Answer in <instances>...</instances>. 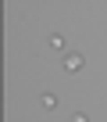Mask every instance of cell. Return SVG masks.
<instances>
[{"mask_svg": "<svg viewBox=\"0 0 107 122\" xmlns=\"http://www.w3.org/2000/svg\"><path fill=\"white\" fill-rule=\"evenodd\" d=\"M64 65H68L71 72H79V68H82V57H79V54H68V57H64Z\"/></svg>", "mask_w": 107, "mask_h": 122, "instance_id": "1", "label": "cell"}, {"mask_svg": "<svg viewBox=\"0 0 107 122\" xmlns=\"http://www.w3.org/2000/svg\"><path fill=\"white\" fill-rule=\"evenodd\" d=\"M50 47L54 50H64V36H50Z\"/></svg>", "mask_w": 107, "mask_h": 122, "instance_id": "2", "label": "cell"}]
</instances>
